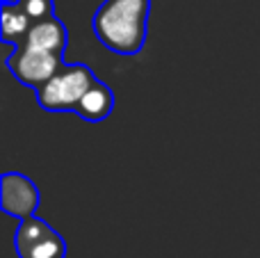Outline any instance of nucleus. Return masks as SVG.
Wrapping results in <instances>:
<instances>
[{
    "label": "nucleus",
    "mask_w": 260,
    "mask_h": 258,
    "mask_svg": "<svg viewBox=\"0 0 260 258\" xmlns=\"http://www.w3.org/2000/svg\"><path fill=\"white\" fill-rule=\"evenodd\" d=\"M151 0H103L91 18L96 39L117 55L142 53L148 37Z\"/></svg>",
    "instance_id": "nucleus-1"
},
{
    "label": "nucleus",
    "mask_w": 260,
    "mask_h": 258,
    "mask_svg": "<svg viewBox=\"0 0 260 258\" xmlns=\"http://www.w3.org/2000/svg\"><path fill=\"white\" fill-rule=\"evenodd\" d=\"M96 80H99L96 73L87 64L64 62L62 69L35 91V99L46 112H76L80 99Z\"/></svg>",
    "instance_id": "nucleus-2"
},
{
    "label": "nucleus",
    "mask_w": 260,
    "mask_h": 258,
    "mask_svg": "<svg viewBox=\"0 0 260 258\" xmlns=\"http://www.w3.org/2000/svg\"><path fill=\"white\" fill-rule=\"evenodd\" d=\"M5 64H7L9 73L14 76V80L37 91L62 69L64 57L23 41V44L14 46L12 53L5 59Z\"/></svg>",
    "instance_id": "nucleus-3"
},
{
    "label": "nucleus",
    "mask_w": 260,
    "mask_h": 258,
    "mask_svg": "<svg viewBox=\"0 0 260 258\" xmlns=\"http://www.w3.org/2000/svg\"><path fill=\"white\" fill-rule=\"evenodd\" d=\"M14 251L18 258H67V242L46 219L30 215L14 231Z\"/></svg>",
    "instance_id": "nucleus-4"
},
{
    "label": "nucleus",
    "mask_w": 260,
    "mask_h": 258,
    "mask_svg": "<svg viewBox=\"0 0 260 258\" xmlns=\"http://www.w3.org/2000/svg\"><path fill=\"white\" fill-rule=\"evenodd\" d=\"M41 204V192L32 178L18 172H5L0 178V208L14 219H25L37 215Z\"/></svg>",
    "instance_id": "nucleus-5"
},
{
    "label": "nucleus",
    "mask_w": 260,
    "mask_h": 258,
    "mask_svg": "<svg viewBox=\"0 0 260 258\" xmlns=\"http://www.w3.org/2000/svg\"><path fill=\"white\" fill-rule=\"evenodd\" d=\"M32 18L21 5V0H3L0 12V39L7 46H18L27 39V32L32 27Z\"/></svg>",
    "instance_id": "nucleus-6"
},
{
    "label": "nucleus",
    "mask_w": 260,
    "mask_h": 258,
    "mask_svg": "<svg viewBox=\"0 0 260 258\" xmlns=\"http://www.w3.org/2000/svg\"><path fill=\"white\" fill-rule=\"evenodd\" d=\"M27 44L39 46L44 50H50V53H57L64 57V50H67L69 44V32L64 21L55 14V16L41 18V21H35L27 32Z\"/></svg>",
    "instance_id": "nucleus-7"
},
{
    "label": "nucleus",
    "mask_w": 260,
    "mask_h": 258,
    "mask_svg": "<svg viewBox=\"0 0 260 258\" xmlns=\"http://www.w3.org/2000/svg\"><path fill=\"white\" fill-rule=\"evenodd\" d=\"M112 110H114V91L103 80H96L87 89V94L80 99L76 114L89 123H99V121H105L112 114Z\"/></svg>",
    "instance_id": "nucleus-8"
},
{
    "label": "nucleus",
    "mask_w": 260,
    "mask_h": 258,
    "mask_svg": "<svg viewBox=\"0 0 260 258\" xmlns=\"http://www.w3.org/2000/svg\"><path fill=\"white\" fill-rule=\"evenodd\" d=\"M25 12L30 14L32 21H41V18L55 16V0H21Z\"/></svg>",
    "instance_id": "nucleus-9"
}]
</instances>
